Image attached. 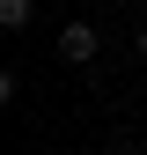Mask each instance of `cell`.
<instances>
[{"label":"cell","mask_w":147,"mask_h":155,"mask_svg":"<svg viewBox=\"0 0 147 155\" xmlns=\"http://www.w3.org/2000/svg\"><path fill=\"white\" fill-rule=\"evenodd\" d=\"M96 45H103L96 22H66V30H59V59H74V67H88V59H96Z\"/></svg>","instance_id":"cell-1"},{"label":"cell","mask_w":147,"mask_h":155,"mask_svg":"<svg viewBox=\"0 0 147 155\" xmlns=\"http://www.w3.org/2000/svg\"><path fill=\"white\" fill-rule=\"evenodd\" d=\"M30 15H37V0H0V30H30Z\"/></svg>","instance_id":"cell-2"},{"label":"cell","mask_w":147,"mask_h":155,"mask_svg":"<svg viewBox=\"0 0 147 155\" xmlns=\"http://www.w3.org/2000/svg\"><path fill=\"white\" fill-rule=\"evenodd\" d=\"M140 59H147V22H140Z\"/></svg>","instance_id":"cell-3"},{"label":"cell","mask_w":147,"mask_h":155,"mask_svg":"<svg viewBox=\"0 0 147 155\" xmlns=\"http://www.w3.org/2000/svg\"><path fill=\"white\" fill-rule=\"evenodd\" d=\"M110 155H140V148H110Z\"/></svg>","instance_id":"cell-4"}]
</instances>
